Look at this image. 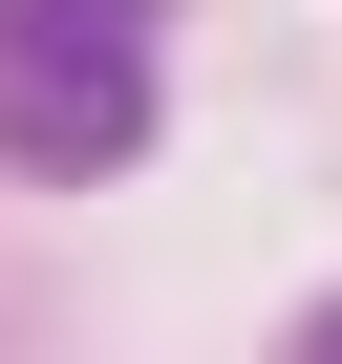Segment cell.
I'll use <instances>...</instances> for the list:
<instances>
[{
  "mask_svg": "<svg viewBox=\"0 0 342 364\" xmlns=\"http://www.w3.org/2000/svg\"><path fill=\"white\" fill-rule=\"evenodd\" d=\"M0 150H22V171H128V150H150V43H43V65H0Z\"/></svg>",
  "mask_w": 342,
  "mask_h": 364,
  "instance_id": "obj_1",
  "label": "cell"
},
{
  "mask_svg": "<svg viewBox=\"0 0 342 364\" xmlns=\"http://www.w3.org/2000/svg\"><path fill=\"white\" fill-rule=\"evenodd\" d=\"M43 43H150V0H0V65H43Z\"/></svg>",
  "mask_w": 342,
  "mask_h": 364,
  "instance_id": "obj_2",
  "label": "cell"
},
{
  "mask_svg": "<svg viewBox=\"0 0 342 364\" xmlns=\"http://www.w3.org/2000/svg\"><path fill=\"white\" fill-rule=\"evenodd\" d=\"M299 364H342V300H321V321H299Z\"/></svg>",
  "mask_w": 342,
  "mask_h": 364,
  "instance_id": "obj_3",
  "label": "cell"
}]
</instances>
